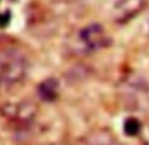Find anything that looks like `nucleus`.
Instances as JSON below:
<instances>
[{
    "label": "nucleus",
    "instance_id": "nucleus-1",
    "mask_svg": "<svg viewBox=\"0 0 149 145\" xmlns=\"http://www.w3.org/2000/svg\"><path fill=\"white\" fill-rule=\"evenodd\" d=\"M29 62L19 49L6 47L0 50V86L9 87L20 83L26 77Z\"/></svg>",
    "mask_w": 149,
    "mask_h": 145
},
{
    "label": "nucleus",
    "instance_id": "nucleus-2",
    "mask_svg": "<svg viewBox=\"0 0 149 145\" xmlns=\"http://www.w3.org/2000/svg\"><path fill=\"white\" fill-rule=\"evenodd\" d=\"M79 41L84 50L87 52H96L104 49L110 45L111 40L107 34L106 29L100 24H88L84 28L81 29L78 34Z\"/></svg>",
    "mask_w": 149,
    "mask_h": 145
},
{
    "label": "nucleus",
    "instance_id": "nucleus-3",
    "mask_svg": "<svg viewBox=\"0 0 149 145\" xmlns=\"http://www.w3.org/2000/svg\"><path fill=\"white\" fill-rule=\"evenodd\" d=\"M146 0H118L112 8V19L118 24H125L143 12Z\"/></svg>",
    "mask_w": 149,
    "mask_h": 145
},
{
    "label": "nucleus",
    "instance_id": "nucleus-4",
    "mask_svg": "<svg viewBox=\"0 0 149 145\" xmlns=\"http://www.w3.org/2000/svg\"><path fill=\"white\" fill-rule=\"evenodd\" d=\"M1 112L7 119L13 121V123L25 124L29 121H33L34 116L37 114V107L33 103H29V102L12 103L4 106Z\"/></svg>",
    "mask_w": 149,
    "mask_h": 145
},
{
    "label": "nucleus",
    "instance_id": "nucleus-5",
    "mask_svg": "<svg viewBox=\"0 0 149 145\" xmlns=\"http://www.w3.org/2000/svg\"><path fill=\"white\" fill-rule=\"evenodd\" d=\"M59 92L58 82L54 78H48L44 81L38 87V95L40 98L44 99L45 102H53L57 99Z\"/></svg>",
    "mask_w": 149,
    "mask_h": 145
},
{
    "label": "nucleus",
    "instance_id": "nucleus-6",
    "mask_svg": "<svg viewBox=\"0 0 149 145\" xmlns=\"http://www.w3.org/2000/svg\"><path fill=\"white\" fill-rule=\"evenodd\" d=\"M141 127H143V123H140L135 117H130L124 123V131L130 136H139V133L141 131Z\"/></svg>",
    "mask_w": 149,
    "mask_h": 145
},
{
    "label": "nucleus",
    "instance_id": "nucleus-7",
    "mask_svg": "<svg viewBox=\"0 0 149 145\" xmlns=\"http://www.w3.org/2000/svg\"><path fill=\"white\" fill-rule=\"evenodd\" d=\"M139 137H140L141 142H143L144 145H149V121L143 124L141 131H140V133H139Z\"/></svg>",
    "mask_w": 149,
    "mask_h": 145
},
{
    "label": "nucleus",
    "instance_id": "nucleus-8",
    "mask_svg": "<svg viewBox=\"0 0 149 145\" xmlns=\"http://www.w3.org/2000/svg\"><path fill=\"white\" fill-rule=\"evenodd\" d=\"M45 145H70V144H66V142H52V144H45Z\"/></svg>",
    "mask_w": 149,
    "mask_h": 145
}]
</instances>
